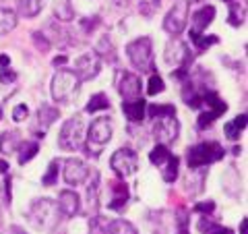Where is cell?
I'll use <instances>...</instances> for the list:
<instances>
[{"label":"cell","instance_id":"obj_1","mask_svg":"<svg viewBox=\"0 0 248 234\" xmlns=\"http://www.w3.org/2000/svg\"><path fill=\"white\" fill-rule=\"evenodd\" d=\"M58 203H54L52 199H35L29 205V222L35 226L37 230H52L58 224Z\"/></svg>","mask_w":248,"mask_h":234},{"label":"cell","instance_id":"obj_2","mask_svg":"<svg viewBox=\"0 0 248 234\" xmlns=\"http://www.w3.org/2000/svg\"><path fill=\"white\" fill-rule=\"evenodd\" d=\"M79 77L75 75V71H68V68H62L54 75L52 79V98L60 104H71L73 98L79 93Z\"/></svg>","mask_w":248,"mask_h":234},{"label":"cell","instance_id":"obj_3","mask_svg":"<svg viewBox=\"0 0 248 234\" xmlns=\"http://www.w3.org/2000/svg\"><path fill=\"white\" fill-rule=\"evenodd\" d=\"M223 158V147L217 141H203L188 147L186 151V162L188 168H205L209 164H213L217 160Z\"/></svg>","mask_w":248,"mask_h":234},{"label":"cell","instance_id":"obj_4","mask_svg":"<svg viewBox=\"0 0 248 234\" xmlns=\"http://www.w3.org/2000/svg\"><path fill=\"white\" fill-rule=\"evenodd\" d=\"M83 141H85V122L81 116H73V118H68L62 124L58 145L66 151H77L83 147Z\"/></svg>","mask_w":248,"mask_h":234},{"label":"cell","instance_id":"obj_5","mask_svg":"<svg viewBox=\"0 0 248 234\" xmlns=\"http://www.w3.org/2000/svg\"><path fill=\"white\" fill-rule=\"evenodd\" d=\"M126 54L133 67L141 73H149L153 68V44L149 37H139L126 46Z\"/></svg>","mask_w":248,"mask_h":234},{"label":"cell","instance_id":"obj_6","mask_svg":"<svg viewBox=\"0 0 248 234\" xmlns=\"http://www.w3.org/2000/svg\"><path fill=\"white\" fill-rule=\"evenodd\" d=\"M203 106H207V110L199 116V122H197V127L203 131L207 127H211V124L219 118V116L228 110V104L223 102V100L217 96V93L213 89H209L205 96H203Z\"/></svg>","mask_w":248,"mask_h":234},{"label":"cell","instance_id":"obj_7","mask_svg":"<svg viewBox=\"0 0 248 234\" xmlns=\"http://www.w3.org/2000/svg\"><path fill=\"white\" fill-rule=\"evenodd\" d=\"M188 9H190L188 0H178V2H174V6L170 9V13L164 19V29L170 35H180L184 31L186 21H188Z\"/></svg>","mask_w":248,"mask_h":234},{"label":"cell","instance_id":"obj_8","mask_svg":"<svg viewBox=\"0 0 248 234\" xmlns=\"http://www.w3.org/2000/svg\"><path fill=\"white\" fill-rule=\"evenodd\" d=\"M110 166H112V170H114V172L118 174L120 178H126V176H130V174L137 172L139 158H137V153L130 150V147H120V150L112 155Z\"/></svg>","mask_w":248,"mask_h":234},{"label":"cell","instance_id":"obj_9","mask_svg":"<svg viewBox=\"0 0 248 234\" xmlns=\"http://www.w3.org/2000/svg\"><path fill=\"white\" fill-rule=\"evenodd\" d=\"M178 133H180V124H178L176 116H161V118H155L153 122V137L155 141L159 143H172L178 139Z\"/></svg>","mask_w":248,"mask_h":234},{"label":"cell","instance_id":"obj_10","mask_svg":"<svg viewBox=\"0 0 248 234\" xmlns=\"http://www.w3.org/2000/svg\"><path fill=\"white\" fill-rule=\"evenodd\" d=\"M99 71H102V58L95 52L83 54L75 62V75L79 77V81H89L93 77H97Z\"/></svg>","mask_w":248,"mask_h":234},{"label":"cell","instance_id":"obj_11","mask_svg":"<svg viewBox=\"0 0 248 234\" xmlns=\"http://www.w3.org/2000/svg\"><path fill=\"white\" fill-rule=\"evenodd\" d=\"M166 62L170 67H186L188 68V62H190V52H188V46L180 40H170L166 46Z\"/></svg>","mask_w":248,"mask_h":234},{"label":"cell","instance_id":"obj_12","mask_svg":"<svg viewBox=\"0 0 248 234\" xmlns=\"http://www.w3.org/2000/svg\"><path fill=\"white\" fill-rule=\"evenodd\" d=\"M213 19H215V6H211V4L201 6V9L192 15V29H190L192 40H197L199 35H203V31L211 25Z\"/></svg>","mask_w":248,"mask_h":234},{"label":"cell","instance_id":"obj_13","mask_svg":"<svg viewBox=\"0 0 248 234\" xmlns=\"http://www.w3.org/2000/svg\"><path fill=\"white\" fill-rule=\"evenodd\" d=\"M87 176H89V168L85 166L83 160L71 158V160L64 162V181H66L68 184H73V186L83 184Z\"/></svg>","mask_w":248,"mask_h":234},{"label":"cell","instance_id":"obj_14","mask_svg":"<svg viewBox=\"0 0 248 234\" xmlns=\"http://www.w3.org/2000/svg\"><path fill=\"white\" fill-rule=\"evenodd\" d=\"M89 141L95 145H106L112 139V122L108 118H95L89 127Z\"/></svg>","mask_w":248,"mask_h":234},{"label":"cell","instance_id":"obj_15","mask_svg":"<svg viewBox=\"0 0 248 234\" xmlns=\"http://www.w3.org/2000/svg\"><path fill=\"white\" fill-rule=\"evenodd\" d=\"M118 91L124 100H137L141 98V79L133 73H124L120 77V83H118Z\"/></svg>","mask_w":248,"mask_h":234},{"label":"cell","instance_id":"obj_16","mask_svg":"<svg viewBox=\"0 0 248 234\" xmlns=\"http://www.w3.org/2000/svg\"><path fill=\"white\" fill-rule=\"evenodd\" d=\"M58 209L62 216L66 217H73L79 214L81 209V201H79V195H77L75 191H62L58 195Z\"/></svg>","mask_w":248,"mask_h":234},{"label":"cell","instance_id":"obj_17","mask_svg":"<svg viewBox=\"0 0 248 234\" xmlns=\"http://www.w3.org/2000/svg\"><path fill=\"white\" fill-rule=\"evenodd\" d=\"M110 191H112V201L108 203V207L120 212V209H124V205H126V201L130 197L128 186H126V183H124V181H112L110 183Z\"/></svg>","mask_w":248,"mask_h":234},{"label":"cell","instance_id":"obj_18","mask_svg":"<svg viewBox=\"0 0 248 234\" xmlns=\"http://www.w3.org/2000/svg\"><path fill=\"white\" fill-rule=\"evenodd\" d=\"M145 110H147V102L141 98L137 100H124L122 102V112L130 122H143L145 118Z\"/></svg>","mask_w":248,"mask_h":234},{"label":"cell","instance_id":"obj_19","mask_svg":"<svg viewBox=\"0 0 248 234\" xmlns=\"http://www.w3.org/2000/svg\"><path fill=\"white\" fill-rule=\"evenodd\" d=\"M21 133L19 131H6L0 135V153L11 155L21 147Z\"/></svg>","mask_w":248,"mask_h":234},{"label":"cell","instance_id":"obj_20","mask_svg":"<svg viewBox=\"0 0 248 234\" xmlns=\"http://www.w3.org/2000/svg\"><path fill=\"white\" fill-rule=\"evenodd\" d=\"M205 183V168H190L188 176H186V191L190 195H199L203 191Z\"/></svg>","mask_w":248,"mask_h":234},{"label":"cell","instance_id":"obj_21","mask_svg":"<svg viewBox=\"0 0 248 234\" xmlns=\"http://www.w3.org/2000/svg\"><path fill=\"white\" fill-rule=\"evenodd\" d=\"M58 116H60L58 108H54V106H50V104H42L40 110H37V122H40V127L46 131V129L50 127V124L56 122Z\"/></svg>","mask_w":248,"mask_h":234},{"label":"cell","instance_id":"obj_22","mask_svg":"<svg viewBox=\"0 0 248 234\" xmlns=\"http://www.w3.org/2000/svg\"><path fill=\"white\" fill-rule=\"evenodd\" d=\"M223 189H226L228 195H232V197H238L240 195V174L234 166H230L226 170V174H223Z\"/></svg>","mask_w":248,"mask_h":234},{"label":"cell","instance_id":"obj_23","mask_svg":"<svg viewBox=\"0 0 248 234\" xmlns=\"http://www.w3.org/2000/svg\"><path fill=\"white\" fill-rule=\"evenodd\" d=\"M91 178L93 181L87 186V199H89V209L91 212H97V207H99V172L97 170H93L91 172Z\"/></svg>","mask_w":248,"mask_h":234},{"label":"cell","instance_id":"obj_24","mask_svg":"<svg viewBox=\"0 0 248 234\" xmlns=\"http://www.w3.org/2000/svg\"><path fill=\"white\" fill-rule=\"evenodd\" d=\"M17 27V15L11 9H0V35H6Z\"/></svg>","mask_w":248,"mask_h":234},{"label":"cell","instance_id":"obj_25","mask_svg":"<svg viewBox=\"0 0 248 234\" xmlns=\"http://www.w3.org/2000/svg\"><path fill=\"white\" fill-rule=\"evenodd\" d=\"M178 168H180V158L178 155H170V160L164 164V170H161V178L166 183H174L178 178Z\"/></svg>","mask_w":248,"mask_h":234},{"label":"cell","instance_id":"obj_26","mask_svg":"<svg viewBox=\"0 0 248 234\" xmlns=\"http://www.w3.org/2000/svg\"><path fill=\"white\" fill-rule=\"evenodd\" d=\"M244 127H246V114H240L232 122L226 124V137L230 139V141H236V139L240 137V133L244 131Z\"/></svg>","mask_w":248,"mask_h":234},{"label":"cell","instance_id":"obj_27","mask_svg":"<svg viewBox=\"0 0 248 234\" xmlns=\"http://www.w3.org/2000/svg\"><path fill=\"white\" fill-rule=\"evenodd\" d=\"M54 13H56L58 21H73L75 19V11H73L71 0H56V4H54Z\"/></svg>","mask_w":248,"mask_h":234},{"label":"cell","instance_id":"obj_28","mask_svg":"<svg viewBox=\"0 0 248 234\" xmlns=\"http://www.w3.org/2000/svg\"><path fill=\"white\" fill-rule=\"evenodd\" d=\"M170 155H172V151L168 150V145L157 143L153 147V151L149 153V160H151L153 166H164V164L170 160Z\"/></svg>","mask_w":248,"mask_h":234},{"label":"cell","instance_id":"obj_29","mask_svg":"<svg viewBox=\"0 0 248 234\" xmlns=\"http://www.w3.org/2000/svg\"><path fill=\"white\" fill-rule=\"evenodd\" d=\"M42 11V0H19V13L23 17H37Z\"/></svg>","mask_w":248,"mask_h":234},{"label":"cell","instance_id":"obj_30","mask_svg":"<svg viewBox=\"0 0 248 234\" xmlns=\"http://www.w3.org/2000/svg\"><path fill=\"white\" fill-rule=\"evenodd\" d=\"M108 234H139V232L126 220H112V222H108Z\"/></svg>","mask_w":248,"mask_h":234},{"label":"cell","instance_id":"obj_31","mask_svg":"<svg viewBox=\"0 0 248 234\" xmlns=\"http://www.w3.org/2000/svg\"><path fill=\"white\" fill-rule=\"evenodd\" d=\"M108 108H110V100H108L106 93H95V96H91L89 104L85 106V110L89 114H93V112H99V110H108Z\"/></svg>","mask_w":248,"mask_h":234},{"label":"cell","instance_id":"obj_32","mask_svg":"<svg viewBox=\"0 0 248 234\" xmlns=\"http://www.w3.org/2000/svg\"><path fill=\"white\" fill-rule=\"evenodd\" d=\"M37 151H40V145L35 141H27V143H21V151H19V164H27L29 160H33Z\"/></svg>","mask_w":248,"mask_h":234},{"label":"cell","instance_id":"obj_33","mask_svg":"<svg viewBox=\"0 0 248 234\" xmlns=\"http://www.w3.org/2000/svg\"><path fill=\"white\" fill-rule=\"evenodd\" d=\"M147 116L149 118H161V116H176V108L172 104H161V106H149L147 108Z\"/></svg>","mask_w":248,"mask_h":234},{"label":"cell","instance_id":"obj_34","mask_svg":"<svg viewBox=\"0 0 248 234\" xmlns=\"http://www.w3.org/2000/svg\"><path fill=\"white\" fill-rule=\"evenodd\" d=\"M95 54L99 58H106V60H114L116 58V52H114V46L110 42V37H102V40L97 42Z\"/></svg>","mask_w":248,"mask_h":234},{"label":"cell","instance_id":"obj_35","mask_svg":"<svg viewBox=\"0 0 248 234\" xmlns=\"http://www.w3.org/2000/svg\"><path fill=\"white\" fill-rule=\"evenodd\" d=\"M60 160H52L50 162V166H48V172H46L44 176H42V184H46V186H52V184H56V181H58V168H60Z\"/></svg>","mask_w":248,"mask_h":234},{"label":"cell","instance_id":"obj_36","mask_svg":"<svg viewBox=\"0 0 248 234\" xmlns=\"http://www.w3.org/2000/svg\"><path fill=\"white\" fill-rule=\"evenodd\" d=\"M228 21H230V25H234V27H240L244 23V9L238 2L230 4V17H228Z\"/></svg>","mask_w":248,"mask_h":234},{"label":"cell","instance_id":"obj_37","mask_svg":"<svg viewBox=\"0 0 248 234\" xmlns=\"http://www.w3.org/2000/svg\"><path fill=\"white\" fill-rule=\"evenodd\" d=\"M199 230H201V234H217L221 230V226L217 222H213L209 216H203L199 222Z\"/></svg>","mask_w":248,"mask_h":234},{"label":"cell","instance_id":"obj_38","mask_svg":"<svg viewBox=\"0 0 248 234\" xmlns=\"http://www.w3.org/2000/svg\"><path fill=\"white\" fill-rule=\"evenodd\" d=\"M166 87H164V79H161L159 75H151L149 79V87H147V93L149 96H157V93H161Z\"/></svg>","mask_w":248,"mask_h":234},{"label":"cell","instance_id":"obj_39","mask_svg":"<svg viewBox=\"0 0 248 234\" xmlns=\"http://www.w3.org/2000/svg\"><path fill=\"white\" fill-rule=\"evenodd\" d=\"M89 228H91V234H108V222H104L99 216H93L89 222Z\"/></svg>","mask_w":248,"mask_h":234},{"label":"cell","instance_id":"obj_40","mask_svg":"<svg viewBox=\"0 0 248 234\" xmlns=\"http://www.w3.org/2000/svg\"><path fill=\"white\" fill-rule=\"evenodd\" d=\"M31 37H33V44H35V48L40 50V52H48L50 50V40L42 33V31H35Z\"/></svg>","mask_w":248,"mask_h":234},{"label":"cell","instance_id":"obj_41","mask_svg":"<svg viewBox=\"0 0 248 234\" xmlns=\"http://www.w3.org/2000/svg\"><path fill=\"white\" fill-rule=\"evenodd\" d=\"M197 44V50L199 52H203V50H207L209 46H213V44H217V37L215 35H209V37H203V35H199L197 40H192Z\"/></svg>","mask_w":248,"mask_h":234},{"label":"cell","instance_id":"obj_42","mask_svg":"<svg viewBox=\"0 0 248 234\" xmlns=\"http://www.w3.org/2000/svg\"><path fill=\"white\" fill-rule=\"evenodd\" d=\"M29 116V108L25 104H19V106H15V110H13V120L15 122H21V120H25Z\"/></svg>","mask_w":248,"mask_h":234},{"label":"cell","instance_id":"obj_43","mask_svg":"<svg viewBox=\"0 0 248 234\" xmlns=\"http://www.w3.org/2000/svg\"><path fill=\"white\" fill-rule=\"evenodd\" d=\"M13 81H17V73L11 71L9 67L6 68H0V83H4V85H9Z\"/></svg>","mask_w":248,"mask_h":234},{"label":"cell","instance_id":"obj_44","mask_svg":"<svg viewBox=\"0 0 248 234\" xmlns=\"http://www.w3.org/2000/svg\"><path fill=\"white\" fill-rule=\"evenodd\" d=\"M213 209H215L213 201H205V203H197V205H195V212H197V214H205V216L213 214Z\"/></svg>","mask_w":248,"mask_h":234},{"label":"cell","instance_id":"obj_45","mask_svg":"<svg viewBox=\"0 0 248 234\" xmlns=\"http://www.w3.org/2000/svg\"><path fill=\"white\" fill-rule=\"evenodd\" d=\"M178 226H180V230L188 226V212H186V209H180V212H178Z\"/></svg>","mask_w":248,"mask_h":234},{"label":"cell","instance_id":"obj_46","mask_svg":"<svg viewBox=\"0 0 248 234\" xmlns=\"http://www.w3.org/2000/svg\"><path fill=\"white\" fill-rule=\"evenodd\" d=\"M91 19H93V21H89V19H83V21H81V25H83L85 31H89V29L93 31V29L99 25V19H97V17H91Z\"/></svg>","mask_w":248,"mask_h":234},{"label":"cell","instance_id":"obj_47","mask_svg":"<svg viewBox=\"0 0 248 234\" xmlns=\"http://www.w3.org/2000/svg\"><path fill=\"white\" fill-rule=\"evenodd\" d=\"M9 65H11V58L6 56V54H0V67H2V68H6Z\"/></svg>","mask_w":248,"mask_h":234},{"label":"cell","instance_id":"obj_48","mask_svg":"<svg viewBox=\"0 0 248 234\" xmlns=\"http://www.w3.org/2000/svg\"><path fill=\"white\" fill-rule=\"evenodd\" d=\"M9 234H27V232L23 230L21 226H11V228H9Z\"/></svg>","mask_w":248,"mask_h":234},{"label":"cell","instance_id":"obj_49","mask_svg":"<svg viewBox=\"0 0 248 234\" xmlns=\"http://www.w3.org/2000/svg\"><path fill=\"white\" fill-rule=\"evenodd\" d=\"M9 162H4V160H0V174H6V172H9Z\"/></svg>","mask_w":248,"mask_h":234},{"label":"cell","instance_id":"obj_50","mask_svg":"<svg viewBox=\"0 0 248 234\" xmlns=\"http://www.w3.org/2000/svg\"><path fill=\"white\" fill-rule=\"evenodd\" d=\"M66 56H56V58H54V65H56V67H62V65H66Z\"/></svg>","mask_w":248,"mask_h":234},{"label":"cell","instance_id":"obj_51","mask_svg":"<svg viewBox=\"0 0 248 234\" xmlns=\"http://www.w3.org/2000/svg\"><path fill=\"white\" fill-rule=\"evenodd\" d=\"M240 234H248V220L244 217L242 224H240Z\"/></svg>","mask_w":248,"mask_h":234},{"label":"cell","instance_id":"obj_52","mask_svg":"<svg viewBox=\"0 0 248 234\" xmlns=\"http://www.w3.org/2000/svg\"><path fill=\"white\" fill-rule=\"evenodd\" d=\"M217 234H234V232H232L230 228H223V226H221V230H219V232H217Z\"/></svg>","mask_w":248,"mask_h":234},{"label":"cell","instance_id":"obj_53","mask_svg":"<svg viewBox=\"0 0 248 234\" xmlns=\"http://www.w3.org/2000/svg\"><path fill=\"white\" fill-rule=\"evenodd\" d=\"M178 234H188V230H186V228H182L180 232H178Z\"/></svg>","mask_w":248,"mask_h":234},{"label":"cell","instance_id":"obj_54","mask_svg":"<svg viewBox=\"0 0 248 234\" xmlns=\"http://www.w3.org/2000/svg\"><path fill=\"white\" fill-rule=\"evenodd\" d=\"M0 120H2V110H0Z\"/></svg>","mask_w":248,"mask_h":234}]
</instances>
